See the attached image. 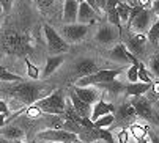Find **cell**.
<instances>
[{
    "label": "cell",
    "mask_w": 159,
    "mask_h": 143,
    "mask_svg": "<svg viewBox=\"0 0 159 143\" xmlns=\"http://www.w3.org/2000/svg\"><path fill=\"white\" fill-rule=\"evenodd\" d=\"M0 113H5V115H8V116H10L8 105H7V102H5V101H2V99H0Z\"/></svg>",
    "instance_id": "74e56055"
},
{
    "label": "cell",
    "mask_w": 159,
    "mask_h": 143,
    "mask_svg": "<svg viewBox=\"0 0 159 143\" xmlns=\"http://www.w3.org/2000/svg\"><path fill=\"white\" fill-rule=\"evenodd\" d=\"M113 116H115V123L125 126V124L134 121L135 118H137V113H135L134 107H132L129 102H126V104L120 105L118 109H115V112H113Z\"/></svg>",
    "instance_id": "4fadbf2b"
},
{
    "label": "cell",
    "mask_w": 159,
    "mask_h": 143,
    "mask_svg": "<svg viewBox=\"0 0 159 143\" xmlns=\"http://www.w3.org/2000/svg\"><path fill=\"white\" fill-rule=\"evenodd\" d=\"M0 80L5 82V83H17V82H22L24 79L17 74H14V73H11V71H8L7 68L0 66Z\"/></svg>",
    "instance_id": "cb8c5ba5"
},
{
    "label": "cell",
    "mask_w": 159,
    "mask_h": 143,
    "mask_svg": "<svg viewBox=\"0 0 159 143\" xmlns=\"http://www.w3.org/2000/svg\"><path fill=\"white\" fill-rule=\"evenodd\" d=\"M63 61H65V55H63V54L51 55V57L46 60V65H44V69H43V73H41V77H43V79H46V77L52 76L55 71L63 65Z\"/></svg>",
    "instance_id": "ffe728a7"
},
{
    "label": "cell",
    "mask_w": 159,
    "mask_h": 143,
    "mask_svg": "<svg viewBox=\"0 0 159 143\" xmlns=\"http://www.w3.org/2000/svg\"><path fill=\"white\" fill-rule=\"evenodd\" d=\"M39 112H44V113H51V115H57V116H61L65 113V98H63V93L61 90H55L52 91L51 94H48L46 98H43L39 101H36L33 104Z\"/></svg>",
    "instance_id": "3957f363"
},
{
    "label": "cell",
    "mask_w": 159,
    "mask_h": 143,
    "mask_svg": "<svg viewBox=\"0 0 159 143\" xmlns=\"http://www.w3.org/2000/svg\"><path fill=\"white\" fill-rule=\"evenodd\" d=\"M96 19H98V13L87 2L80 0L79 2V13H77V22L79 24H85V25H90V24H95Z\"/></svg>",
    "instance_id": "2e32d148"
},
{
    "label": "cell",
    "mask_w": 159,
    "mask_h": 143,
    "mask_svg": "<svg viewBox=\"0 0 159 143\" xmlns=\"http://www.w3.org/2000/svg\"><path fill=\"white\" fill-rule=\"evenodd\" d=\"M125 69H99L96 73L90 74L87 77H82V79H77V83L76 87H90V85H102V83H107V82H113L117 80V77L123 73Z\"/></svg>",
    "instance_id": "277c9868"
},
{
    "label": "cell",
    "mask_w": 159,
    "mask_h": 143,
    "mask_svg": "<svg viewBox=\"0 0 159 143\" xmlns=\"http://www.w3.org/2000/svg\"><path fill=\"white\" fill-rule=\"evenodd\" d=\"M0 143H13L11 140H8V138H3V137H0Z\"/></svg>",
    "instance_id": "7bdbcfd3"
},
{
    "label": "cell",
    "mask_w": 159,
    "mask_h": 143,
    "mask_svg": "<svg viewBox=\"0 0 159 143\" xmlns=\"http://www.w3.org/2000/svg\"><path fill=\"white\" fill-rule=\"evenodd\" d=\"M129 104L134 107V110H135V113H137L139 118H143V120H147V121H153L154 120L153 107H151L150 101L145 99L143 96H132Z\"/></svg>",
    "instance_id": "30bf717a"
},
{
    "label": "cell",
    "mask_w": 159,
    "mask_h": 143,
    "mask_svg": "<svg viewBox=\"0 0 159 143\" xmlns=\"http://www.w3.org/2000/svg\"><path fill=\"white\" fill-rule=\"evenodd\" d=\"M2 17H3V8H2V5H0V22H2Z\"/></svg>",
    "instance_id": "f6af8a7d"
},
{
    "label": "cell",
    "mask_w": 159,
    "mask_h": 143,
    "mask_svg": "<svg viewBox=\"0 0 159 143\" xmlns=\"http://www.w3.org/2000/svg\"><path fill=\"white\" fill-rule=\"evenodd\" d=\"M139 82H143V83H153V79L151 76L148 74V71L145 68V65L140 61L139 63Z\"/></svg>",
    "instance_id": "f546056e"
},
{
    "label": "cell",
    "mask_w": 159,
    "mask_h": 143,
    "mask_svg": "<svg viewBox=\"0 0 159 143\" xmlns=\"http://www.w3.org/2000/svg\"><path fill=\"white\" fill-rule=\"evenodd\" d=\"M154 121H156L157 126H159V113H154Z\"/></svg>",
    "instance_id": "ee69618b"
},
{
    "label": "cell",
    "mask_w": 159,
    "mask_h": 143,
    "mask_svg": "<svg viewBox=\"0 0 159 143\" xmlns=\"http://www.w3.org/2000/svg\"><path fill=\"white\" fill-rule=\"evenodd\" d=\"M13 143H24V141H20V140H14Z\"/></svg>",
    "instance_id": "7dc6e473"
},
{
    "label": "cell",
    "mask_w": 159,
    "mask_h": 143,
    "mask_svg": "<svg viewBox=\"0 0 159 143\" xmlns=\"http://www.w3.org/2000/svg\"><path fill=\"white\" fill-rule=\"evenodd\" d=\"M24 63H25V68H27V74H29V77H30V79H33V80H38V79L41 77V73H39L38 66H35V65H33L27 57H25Z\"/></svg>",
    "instance_id": "83f0119b"
},
{
    "label": "cell",
    "mask_w": 159,
    "mask_h": 143,
    "mask_svg": "<svg viewBox=\"0 0 159 143\" xmlns=\"http://www.w3.org/2000/svg\"><path fill=\"white\" fill-rule=\"evenodd\" d=\"M77 13H79V0H65V3H63V20H65V24L77 22Z\"/></svg>",
    "instance_id": "d6986e66"
},
{
    "label": "cell",
    "mask_w": 159,
    "mask_h": 143,
    "mask_svg": "<svg viewBox=\"0 0 159 143\" xmlns=\"http://www.w3.org/2000/svg\"><path fill=\"white\" fill-rule=\"evenodd\" d=\"M7 118H8V115H5V113H0V129H2V127L7 124Z\"/></svg>",
    "instance_id": "ab89813d"
},
{
    "label": "cell",
    "mask_w": 159,
    "mask_h": 143,
    "mask_svg": "<svg viewBox=\"0 0 159 143\" xmlns=\"http://www.w3.org/2000/svg\"><path fill=\"white\" fill-rule=\"evenodd\" d=\"M153 87V83H143V82H134L128 83L125 87V94L126 96H143V94Z\"/></svg>",
    "instance_id": "7402d4cb"
},
{
    "label": "cell",
    "mask_w": 159,
    "mask_h": 143,
    "mask_svg": "<svg viewBox=\"0 0 159 143\" xmlns=\"http://www.w3.org/2000/svg\"><path fill=\"white\" fill-rule=\"evenodd\" d=\"M150 66H151V71L159 77V57L157 55H154V57L150 58Z\"/></svg>",
    "instance_id": "1f68e13d"
},
{
    "label": "cell",
    "mask_w": 159,
    "mask_h": 143,
    "mask_svg": "<svg viewBox=\"0 0 159 143\" xmlns=\"http://www.w3.org/2000/svg\"><path fill=\"white\" fill-rule=\"evenodd\" d=\"M120 2H126V0H120Z\"/></svg>",
    "instance_id": "f907efd6"
},
{
    "label": "cell",
    "mask_w": 159,
    "mask_h": 143,
    "mask_svg": "<svg viewBox=\"0 0 159 143\" xmlns=\"http://www.w3.org/2000/svg\"><path fill=\"white\" fill-rule=\"evenodd\" d=\"M88 30H90V25L74 22V24H65L58 33L61 35V38L68 44H70V42H79V41L85 39V36L88 35Z\"/></svg>",
    "instance_id": "52a82bcc"
},
{
    "label": "cell",
    "mask_w": 159,
    "mask_h": 143,
    "mask_svg": "<svg viewBox=\"0 0 159 143\" xmlns=\"http://www.w3.org/2000/svg\"><path fill=\"white\" fill-rule=\"evenodd\" d=\"M151 10L154 14L159 16V0H153V5H151Z\"/></svg>",
    "instance_id": "f35d334b"
},
{
    "label": "cell",
    "mask_w": 159,
    "mask_h": 143,
    "mask_svg": "<svg viewBox=\"0 0 159 143\" xmlns=\"http://www.w3.org/2000/svg\"><path fill=\"white\" fill-rule=\"evenodd\" d=\"M148 135H150V143H159V134L156 131H151V129H147Z\"/></svg>",
    "instance_id": "d590c367"
},
{
    "label": "cell",
    "mask_w": 159,
    "mask_h": 143,
    "mask_svg": "<svg viewBox=\"0 0 159 143\" xmlns=\"http://www.w3.org/2000/svg\"><path fill=\"white\" fill-rule=\"evenodd\" d=\"M147 41H148V39H147V35L135 33V35L129 36L126 47H128V51H129L131 54H134V55H139V54H143Z\"/></svg>",
    "instance_id": "e0dca14e"
},
{
    "label": "cell",
    "mask_w": 159,
    "mask_h": 143,
    "mask_svg": "<svg viewBox=\"0 0 159 143\" xmlns=\"http://www.w3.org/2000/svg\"><path fill=\"white\" fill-rule=\"evenodd\" d=\"M70 98H71V105H73V109L76 110V113H77L80 118H90V116H92L93 105H90V104L84 102L74 91H71Z\"/></svg>",
    "instance_id": "ac0fdd59"
},
{
    "label": "cell",
    "mask_w": 159,
    "mask_h": 143,
    "mask_svg": "<svg viewBox=\"0 0 159 143\" xmlns=\"http://www.w3.org/2000/svg\"><path fill=\"white\" fill-rule=\"evenodd\" d=\"M110 57H112L113 60H117V61H126V63H131V65H139V63H140V61L137 60V57L128 51L126 44H123V42H118V44L110 51Z\"/></svg>",
    "instance_id": "5bb4252c"
},
{
    "label": "cell",
    "mask_w": 159,
    "mask_h": 143,
    "mask_svg": "<svg viewBox=\"0 0 159 143\" xmlns=\"http://www.w3.org/2000/svg\"><path fill=\"white\" fill-rule=\"evenodd\" d=\"M117 137H118V141H117V143H128V140H129V131L121 129Z\"/></svg>",
    "instance_id": "836d02e7"
},
{
    "label": "cell",
    "mask_w": 159,
    "mask_h": 143,
    "mask_svg": "<svg viewBox=\"0 0 159 143\" xmlns=\"http://www.w3.org/2000/svg\"><path fill=\"white\" fill-rule=\"evenodd\" d=\"M43 33H44V38H46L48 49H49L51 54L58 55V54H66L70 51V44H68L61 38V35L54 27H51L49 24H44L43 25Z\"/></svg>",
    "instance_id": "5b68a950"
},
{
    "label": "cell",
    "mask_w": 159,
    "mask_h": 143,
    "mask_svg": "<svg viewBox=\"0 0 159 143\" xmlns=\"http://www.w3.org/2000/svg\"><path fill=\"white\" fill-rule=\"evenodd\" d=\"M13 3H14V0H0V5L3 8V13H10L11 8H13Z\"/></svg>",
    "instance_id": "e575fe53"
},
{
    "label": "cell",
    "mask_w": 159,
    "mask_h": 143,
    "mask_svg": "<svg viewBox=\"0 0 159 143\" xmlns=\"http://www.w3.org/2000/svg\"><path fill=\"white\" fill-rule=\"evenodd\" d=\"M93 143H106V141H102V140H96V141H93Z\"/></svg>",
    "instance_id": "bcb514c9"
},
{
    "label": "cell",
    "mask_w": 159,
    "mask_h": 143,
    "mask_svg": "<svg viewBox=\"0 0 159 143\" xmlns=\"http://www.w3.org/2000/svg\"><path fill=\"white\" fill-rule=\"evenodd\" d=\"M153 10H148V8H143L137 16L132 19V22L129 24V29H132L135 33H142V35H147V32L150 30L151 27V22H153Z\"/></svg>",
    "instance_id": "9c48e42d"
},
{
    "label": "cell",
    "mask_w": 159,
    "mask_h": 143,
    "mask_svg": "<svg viewBox=\"0 0 159 143\" xmlns=\"http://www.w3.org/2000/svg\"><path fill=\"white\" fill-rule=\"evenodd\" d=\"M117 13H118L121 22H128V20H129V13H131V7H129V3H126V2H120V3L117 5Z\"/></svg>",
    "instance_id": "4316f807"
},
{
    "label": "cell",
    "mask_w": 159,
    "mask_h": 143,
    "mask_svg": "<svg viewBox=\"0 0 159 143\" xmlns=\"http://www.w3.org/2000/svg\"><path fill=\"white\" fill-rule=\"evenodd\" d=\"M2 44H3V49L13 55H27L32 51L30 38L27 35L16 33V32L7 33L2 39Z\"/></svg>",
    "instance_id": "7a4b0ae2"
},
{
    "label": "cell",
    "mask_w": 159,
    "mask_h": 143,
    "mask_svg": "<svg viewBox=\"0 0 159 143\" xmlns=\"http://www.w3.org/2000/svg\"><path fill=\"white\" fill-rule=\"evenodd\" d=\"M126 76H128L129 83L139 82V65H131L129 69L126 71Z\"/></svg>",
    "instance_id": "4dcf8cb0"
},
{
    "label": "cell",
    "mask_w": 159,
    "mask_h": 143,
    "mask_svg": "<svg viewBox=\"0 0 159 143\" xmlns=\"http://www.w3.org/2000/svg\"><path fill=\"white\" fill-rule=\"evenodd\" d=\"M74 93L84 102H87L90 105H93L95 102L99 101V90H98V87H93V85H90V87H76Z\"/></svg>",
    "instance_id": "9a60e30c"
},
{
    "label": "cell",
    "mask_w": 159,
    "mask_h": 143,
    "mask_svg": "<svg viewBox=\"0 0 159 143\" xmlns=\"http://www.w3.org/2000/svg\"><path fill=\"white\" fill-rule=\"evenodd\" d=\"M43 91H44V85L41 83H35V82H17L14 83L7 93L10 94V96L16 98L17 101H20L22 104L25 105H33L36 101L46 98L43 96Z\"/></svg>",
    "instance_id": "6da1fadb"
},
{
    "label": "cell",
    "mask_w": 159,
    "mask_h": 143,
    "mask_svg": "<svg viewBox=\"0 0 159 143\" xmlns=\"http://www.w3.org/2000/svg\"><path fill=\"white\" fill-rule=\"evenodd\" d=\"M77 143H84V141H80V140H79V141H77Z\"/></svg>",
    "instance_id": "681fc988"
},
{
    "label": "cell",
    "mask_w": 159,
    "mask_h": 143,
    "mask_svg": "<svg viewBox=\"0 0 159 143\" xmlns=\"http://www.w3.org/2000/svg\"><path fill=\"white\" fill-rule=\"evenodd\" d=\"M131 132L134 134V137L135 138H140V137H145V129L143 127H139V126H135V124H132L131 126Z\"/></svg>",
    "instance_id": "d6a6232c"
},
{
    "label": "cell",
    "mask_w": 159,
    "mask_h": 143,
    "mask_svg": "<svg viewBox=\"0 0 159 143\" xmlns=\"http://www.w3.org/2000/svg\"><path fill=\"white\" fill-rule=\"evenodd\" d=\"M96 71H99V66L98 63L93 60V58H80L76 65H74V74L76 77L82 79V77H87L90 74L96 73Z\"/></svg>",
    "instance_id": "7c38bea8"
},
{
    "label": "cell",
    "mask_w": 159,
    "mask_h": 143,
    "mask_svg": "<svg viewBox=\"0 0 159 143\" xmlns=\"http://www.w3.org/2000/svg\"><path fill=\"white\" fill-rule=\"evenodd\" d=\"M137 143H150L145 137H140V138H137Z\"/></svg>",
    "instance_id": "b9f144b4"
},
{
    "label": "cell",
    "mask_w": 159,
    "mask_h": 143,
    "mask_svg": "<svg viewBox=\"0 0 159 143\" xmlns=\"http://www.w3.org/2000/svg\"><path fill=\"white\" fill-rule=\"evenodd\" d=\"M35 3H36V7L41 13H48L55 7L57 0H35Z\"/></svg>",
    "instance_id": "f1b7e54d"
},
{
    "label": "cell",
    "mask_w": 159,
    "mask_h": 143,
    "mask_svg": "<svg viewBox=\"0 0 159 143\" xmlns=\"http://www.w3.org/2000/svg\"><path fill=\"white\" fill-rule=\"evenodd\" d=\"M106 2H107V0H96V3H98V8H99V11H104V8H106Z\"/></svg>",
    "instance_id": "60d3db41"
},
{
    "label": "cell",
    "mask_w": 159,
    "mask_h": 143,
    "mask_svg": "<svg viewBox=\"0 0 159 143\" xmlns=\"http://www.w3.org/2000/svg\"><path fill=\"white\" fill-rule=\"evenodd\" d=\"M79 140L84 143H93L96 140H102L106 143H117L115 137L112 132H109L107 129H101V127H84L80 129V132L77 134Z\"/></svg>",
    "instance_id": "8992f818"
},
{
    "label": "cell",
    "mask_w": 159,
    "mask_h": 143,
    "mask_svg": "<svg viewBox=\"0 0 159 143\" xmlns=\"http://www.w3.org/2000/svg\"><path fill=\"white\" fill-rule=\"evenodd\" d=\"M43 141H58V143H77L79 137L73 132H68L65 129H48L36 135Z\"/></svg>",
    "instance_id": "ba28073f"
},
{
    "label": "cell",
    "mask_w": 159,
    "mask_h": 143,
    "mask_svg": "<svg viewBox=\"0 0 159 143\" xmlns=\"http://www.w3.org/2000/svg\"><path fill=\"white\" fill-rule=\"evenodd\" d=\"M24 135H25L24 131H22L20 127H17V126H8V127H5V129L0 131V137L8 138V140H11V141H14V140H20Z\"/></svg>",
    "instance_id": "603a6c76"
},
{
    "label": "cell",
    "mask_w": 159,
    "mask_h": 143,
    "mask_svg": "<svg viewBox=\"0 0 159 143\" xmlns=\"http://www.w3.org/2000/svg\"><path fill=\"white\" fill-rule=\"evenodd\" d=\"M147 39H148L151 44H154V46L159 42V17L151 24L150 30L147 32Z\"/></svg>",
    "instance_id": "484cf974"
},
{
    "label": "cell",
    "mask_w": 159,
    "mask_h": 143,
    "mask_svg": "<svg viewBox=\"0 0 159 143\" xmlns=\"http://www.w3.org/2000/svg\"><path fill=\"white\" fill-rule=\"evenodd\" d=\"M79 2H80V0H79Z\"/></svg>",
    "instance_id": "816d5d0a"
},
{
    "label": "cell",
    "mask_w": 159,
    "mask_h": 143,
    "mask_svg": "<svg viewBox=\"0 0 159 143\" xmlns=\"http://www.w3.org/2000/svg\"><path fill=\"white\" fill-rule=\"evenodd\" d=\"M137 5L142 8H148V5H151V0H134V3H131V7Z\"/></svg>",
    "instance_id": "8d00e7d4"
},
{
    "label": "cell",
    "mask_w": 159,
    "mask_h": 143,
    "mask_svg": "<svg viewBox=\"0 0 159 143\" xmlns=\"http://www.w3.org/2000/svg\"><path fill=\"white\" fill-rule=\"evenodd\" d=\"M113 123H115V116H113V113H107V115H102L99 116L96 121H93L95 127H101V129H107L109 126H112Z\"/></svg>",
    "instance_id": "d4e9b609"
},
{
    "label": "cell",
    "mask_w": 159,
    "mask_h": 143,
    "mask_svg": "<svg viewBox=\"0 0 159 143\" xmlns=\"http://www.w3.org/2000/svg\"><path fill=\"white\" fill-rule=\"evenodd\" d=\"M118 36H120V32L113 27V25H110V24L101 25V27L96 30V33H95V39H96L99 44H102V46H110V44H113V42H117Z\"/></svg>",
    "instance_id": "8fae6325"
},
{
    "label": "cell",
    "mask_w": 159,
    "mask_h": 143,
    "mask_svg": "<svg viewBox=\"0 0 159 143\" xmlns=\"http://www.w3.org/2000/svg\"><path fill=\"white\" fill-rule=\"evenodd\" d=\"M44 143H58V141H44Z\"/></svg>",
    "instance_id": "c3c4849f"
},
{
    "label": "cell",
    "mask_w": 159,
    "mask_h": 143,
    "mask_svg": "<svg viewBox=\"0 0 159 143\" xmlns=\"http://www.w3.org/2000/svg\"><path fill=\"white\" fill-rule=\"evenodd\" d=\"M115 112V105L110 104V102H106L102 98L93 104V110H92V116H90V120L92 121H96L99 116L102 115H107V113H113Z\"/></svg>",
    "instance_id": "44dd1931"
}]
</instances>
